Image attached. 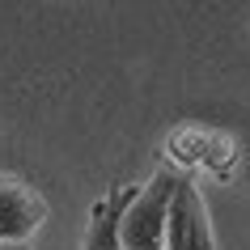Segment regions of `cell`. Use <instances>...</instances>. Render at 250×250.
I'll return each mask as SVG.
<instances>
[{
    "instance_id": "1",
    "label": "cell",
    "mask_w": 250,
    "mask_h": 250,
    "mask_svg": "<svg viewBox=\"0 0 250 250\" xmlns=\"http://www.w3.org/2000/svg\"><path fill=\"white\" fill-rule=\"evenodd\" d=\"M174 183H178V174L161 170L145 187H136L132 204L119 216V246L123 250H166V212H170Z\"/></svg>"
},
{
    "instance_id": "2",
    "label": "cell",
    "mask_w": 250,
    "mask_h": 250,
    "mask_svg": "<svg viewBox=\"0 0 250 250\" xmlns=\"http://www.w3.org/2000/svg\"><path fill=\"white\" fill-rule=\"evenodd\" d=\"M166 250H216L208 208L191 174H178L174 183L170 212H166Z\"/></svg>"
},
{
    "instance_id": "3",
    "label": "cell",
    "mask_w": 250,
    "mask_h": 250,
    "mask_svg": "<svg viewBox=\"0 0 250 250\" xmlns=\"http://www.w3.org/2000/svg\"><path fill=\"white\" fill-rule=\"evenodd\" d=\"M47 212L51 208L34 183L17 174H0V242L4 246H26L47 225Z\"/></svg>"
},
{
    "instance_id": "4",
    "label": "cell",
    "mask_w": 250,
    "mask_h": 250,
    "mask_svg": "<svg viewBox=\"0 0 250 250\" xmlns=\"http://www.w3.org/2000/svg\"><path fill=\"white\" fill-rule=\"evenodd\" d=\"M170 157L183 161V166H204V170L221 174L229 170V157H233V140L221 132H212V127H183V132L170 136Z\"/></svg>"
},
{
    "instance_id": "5",
    "label": "cell",
    "mask_w": 250,
    "mask_h": 250,
    "mask_svg": "<svg viewBox=\"0 0 250 250\" xmlns=\"http://www.w3.org/2000/svg\"><path fill=\"white\" fill-rule=\"evenodd\" d=\"M136 187L132 183H115L98 204L89 208V225H85V250H123L119 246V216L132 204Z\"/></svg>"
},
{
    "instance_id": "6",
    "label": "cell",
    "mask_w": 250,
    "mask_h": 250,
    "mask_svg": "<svg viewBox=\"0 0 250 250\" xmlns=\"http://www.w3.org/2000/svg\"><path fill=\"white\" fill-rule=\"evenodd\" d=\"M0 250H30V246H4V242H0Z\"/></svg>"
}]
</instances>
